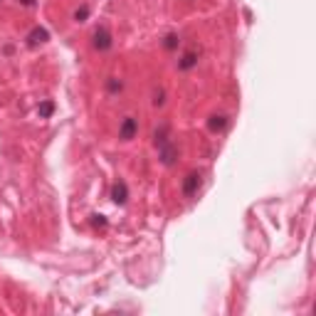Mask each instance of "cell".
<instances>
[{
  "label": "cell",
  "instance_id": "obj_1",
  "mask_svg": "<svg viewBox=\"0 0 316 316\" xmlns=\"http://www.w3.org/2000/svg\"><path fill=\"white\" fill-rule=\"evenodd\" d=\"M91 40H94V50H99V52H107V50L114 45V40H112V32H109V28H107V25H99V28L94 30Z\"/></svg>",
  "mask_w": 316,
  "mask_h": 316
},
{
  "label": "cell",
  "instance_id": "obj_3",
  "mask_svg": "<svg viewBox=\"0 0 316 316\" xmlns=\"http://www.w3.org/2000/svg\"><path fill=\"white\" fill-rule=\"evenodd\" d=\"M136 134H139V121H136L134 116H126V119L121 121V126H119V139H121V141H131Z\"/></svg>",
  "mask_w": 316,
  "mask_h": 316
},
{
  "label": "cell",
  "instance_id": "obj_11",
  "mask_svg": "<svg viewBox=\"0 0 316 316\" xmlns=\"http://www.w3.org/2000/svg\"><path fill=\"white\" fill-rule=\"evenodd\" d=\"M52 112H55V104H52V101H45V104H40V109H37V114L42 116V119H47Z\"/></svg>",
  "mask_w": 316,
  "mask_h": 316
},
{
  "label": "cell",
  "instance_id": "obj_13",
  "mask_svg": "<svg viewBox=\"0 0 316 316\" xmlns=\"http://www.w3.org/2000/svg\"><path fill=\"white\" fill-rule=\"evenodd\" d=\"M163 101H166V94H163V89L153 91V107H163Z\"/></svg>",
  "mask_w": 316,
  "mask_h": 316
},
{
  "label": "cell",
  "instance_id": "obj_5",
  "mask_svg": "<svg viewBox=\"0 0 316 316\" xmlns=\"http://www.w3.org/2000/svg\"><path fill=\"white\" fill-rule=\"evenodd\" d=\"M112 200L116 205H124V202L129 200V188H126L124 180H116L114 185H112Z\"/></svg>",
  "mask_w": 316,
  "mask_h": 316
},
{
  "label": "cell",
  "instance_id": "obj_12",
  "mask_svg": "<svg viewBox=\"0 0 316 316\" xmlns=\"http://www.w3.org/2000/svg\"><path fill=\"white\" fill-rule=\"evenodd\" d=\"M86 18H89V8H86V5H82V8L74 10V20H77V23H84Z\"/></svg>",
  "mask_w": 316,
  "mask_h": 316
},
{
  "label": "cell",
  "instance_id": "obj_2",
  "mask_svg": "<svg viewBox=\"0 0 316 316\" xmlns=\"http://www.w3.org/2000/svg\"><path fill=\"white\" fill-rule=\"evenodd\" d=\"M200 185H202V175L198 171H193V173H188L185 175V180H183V195L185 198H193L198 190H200Z\"/></svg>",
  "mask_w": 316,
  "mask_h": 316
},
{
  "label": "cell",
  "instance_id": "obj_16",
  "mask_svg": "<svg viewBox=\"0 0 316 316\" xmlns=\"http://www.w3.org/2000/svg\"><path fill=\"white\" fill-rule=\"evenodd\" d=\"M20 5H25V8H32V5H35V0H20Z\"/></svg>",
  "mask_w": 316,
  "mask_h": 316
},
{
  "label": "cell",
  "instance_id": "obj_15",
  "mask_svg": "<svg viewBox=\"0 0 316 316\" xmlns=\"http://www.w3.org/2000/svg\"><path fill=\"white\" fill-rule=\"evenodd\" d=\"M121 82H119V79H114V77H112V79H109V91H121Z\"/></svg>",
  "mask_w": 316,
  "mask_h": 316
},
{
  "label": "cell",
  "instance_id": "obj_14",
  "mask_svg": "<svg viewBox=\"0 0 316 316\" xmlns=\"http://www.w3.org/2000/svg\"><path fill=\"white\" fill-rule=\"evenodd\" d=\"M91 225H94V228H107L104 215H91Z\"/></svg>",
  "mask_w": 316,
  "mask_h": 316
},
{
  "label": "cell",
  "instance_id": "obj_9",
  "mask_svg": "<svg viewBox=\"0 0 316 316\" xmlns=\"http://www.w3.org/2000/svg\"><path fill=\"white\" fill-rule=\"evenodd\" d=\"M166 141H168V126L163 124L161 129H156V134H153V144L161 146V144H166Z\"/></svg>",
  "mask_w": 316,
  "mask_h": 316
},
{
  "label": "cell",
  "instance_id": "obj_10",
  "mask_svg": "<svg viewBox=\"0 0 316 316\" xmlns=\"http://www.w3.org/2000/svg\"><path fill=\"white\" fill-rule=\"evenodd\" d=\"M178 42H180V37H178L175 32H171V35H166L163 47H166V50H175V47H178Z\"/></svg>",
  "mask_w": 316,
  "mask_h": 316
},
{
  "label": "cell",
  "instance_id": "obj_4",
  "mask_svg": "<svg viewBox=\"0 0 316 316\" xmlns=\"http://www.w3.org/2000/svg\"><path fill=\"white\" fill-rule=\"evenodd\" d=\"M158 153H161V163H163V166H173L175 158H178V146L166 141V144L158 146Z\"/></svg>",
  "mask_w": 316,
  "mask_h": 316
},
{
  "label": "cell",
  "instance_id": "obj_6",
  "mask_svg": "<svg viewBox=\"0 0 316 316\" xmlns=\"http://www.w3.org/2000/svg\"><path fill=\"white\" fill-rule=\"evenodd\" d=\"M195 64H198V50H188L183 57L178 59V69H183V72L193 69Z\"/></svg>",
  "mask_w": 316,
  "mask_h": 316
},
{
  "label": "cell",
  "instance_id": "obj_7",
  "mask_svg": "<svg viewBox=\"0 0 316 316\" xmlns=\"http://www.w3.org/2000/svg\"><path fill=\"white\" fill-rule=\"evenodd\" d=\"M47 40H50V35H47V30H42V28H35L28 35L30 47H37V45H42V42H47Z\"/></svg>",
  "mask_w": 316,
  "mask_h": 316
},
{
  "label": "cell",
  "instance_id": "obj_8",
  "mask_svg": "<svg viewBox=\"0 0 316 316\" xmlns=\"http://www.w3.org/2000/svg\"><path fill=\"white\" fill-rule=\"evenodd\" d=\"M207 126H210V131H223V129L228 126V116H223V114H215V116H210V121H207Z\"/></svg>",
  "mask_w": 316,
  "mask_h": 316
}]
</instances>
